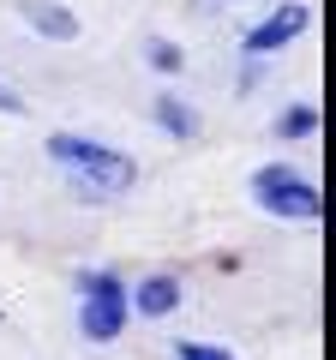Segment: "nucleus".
<instances>
[{"mask_svg": "<svg viewBox=\"0 0 336 360\" xmlns=\"http://www.w3.org/2000/svg\"><path fill=\"white\" fill-rule=\"evenodd\" d=\"M144 54H150V66H156V72H181V66H186V54L174 49V42H162V37H156Z\"/></svg>", "mask_w": 336, "mask_h": 360, "instance_id": "1a4fd4ad", "label": "nucleus"}, {"mask_svg": "<svg viewBox=\"0 0 336 360\" xmlns=\"http://www.w3.org/2000/svg\"><path fill=\"white\" fill-rule=\"evenodd\" d=\"M252 205L264 217H283V222H318L324 217V193L288 162H264L252 174Z\"/></svg>", "mask_w": 336, "mask_h": 360, "instance_id": "f03ea898", "label": "nucleus"}, {"mask_svg": "<svg viewBox=\"0 0 336 360\" xmlns=\"http://www.w3.org/2000/svg\"><path fill=\"white\" fill-rule=\"evenodd\" d=\"M18 18H25L37 37H49V42H72L78 37V18L66 13L60 0H18Z\"/></svg>", "mask_w": 336, "mask_h": 360, "instance_id": "39448f33", "label": "nucleus"}, {"mask_svg": "<svg viewBox=\"0 0 336 360\" xmlns=\"http://www.w3.org/2000/svg\"><path fill=\"white\" fill-rule=\"evenodd\" d=\"M0 115H25V96H18V90H6V84H0Z\"/></svg>", "mask_w": 336, "mask_h": 360, "instance_id": "9b49d317", "label": "nucleus"}, {"mask_svg": "<svg viewBox=\"0 0 336 360\" xmlns=\"http://www.w3.org/2000/svg\"><path fill=\"white\" fill-rule=\"evenodd\" d=\"M49 162L66 174V186H72L78 198H120L138 180V168H132L127 150H115V144L103 139H78V132H54L49 139Z\"/></svg>", "mask_w": 336, "mask_h": 360, "instance_id": "f257e3e1", "label": "nucleus"}, {"mask_svg": "<svg viewBox=\"0 0 336 360\" xmlns=\"http://www.w3.org/2000/svg\"><path fill=\"white\" fill-rule=\"evenodd\" d=\"M127 307H138L144 319H168V312L181 307V283H174V276H144L127 295Z\"/></svg>", "mask_w": 336, "mask_h": 360, "instance_id": "423d86ee", "label": "nucleus"}, {"mask_svg": "<svg viewBox=\"0 0 336 360\" xmlns=\"http://www.w3.org/2000/svg\"><path fill=\"white\" fill-rule=\"evenodd\" d=\"M156 127L168 132V139H193L198 132V115L186 103H174V96H156Z\"/></svg>", "mask_w": 336, "mask_h": 360, "instance_id": "0eeeda50", "label": "nucleus"}, {"mask_svg": "<svg viewBox=\"0 0 336 360\" xmlns=\"http://www.w3.org/2000/svg\"><path fill=\"white\" fill-rule=\"evenodd\" d=\"M306 132H318V108L312 103H295L283 120H276V139H306Z\"/></svg>", "mask_w": 336, "mask_h": 360, "instance_id": "6e6552de", "label": "nucleus"}, {"mask_svg": "<svg viewBox=\"0 0 336 360\" xmlns=\"http://www.w3.org/2000/svg\"><path fill=\"white\" fill-rule=\"evenodd\" d=\"M306 25H312V13L300 6V0H288V6H276V13L264 18V25H252V30H246V42H240V49H246V60H264V54L288 49V42H295V37H300Z\"/></svg>", "mask_w": 336, "mask_h": 360, "instance_id": "20e7f679", "label": "nucleus"}, {"mask_svg": "<svg viewBox=\"0 0 336 360\" xmlns=\"http://www.w3.org/2000/svg\"><path fill=\"white\" fill-rule=\"evenodd\" d=\"M174 360H234V354L217 342H174Z\"/></svg>", "mask_w": 336, "mask_h": 360, "instance_id": "9d476101", "label": "nucleus"}, {"mask_svg": "<svg viewBox=\"0 0 336 360\" xmlns=\"http://www.w3.org/2000/svg\"><path fill=\"white\" fill-rule=\"evenodd\" d=\"M127 283H120L115 270H91V276H78V330L84 342H115L127 330Z\"/></svg>", "mask_w": 336, "mask_h": 360, "instance_id": "7ed1b4c3", "label": "nucleus"}]
</instances>
